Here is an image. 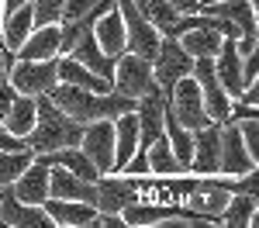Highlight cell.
Instances as JSON below:
<instances>
[{
    "label": "cell",
    "instance_id": "cell-1",
    "mask_svg": "<svg viewBox=\"0 0 259 228\" xmlns=\"http://www.w3.org/2000/svg\"><path fill=\"white\" fill-rule=\"evenodd\" d=\"M49 97L56 101L62 114H69L73 121L90 124L100 121V118H118L124 111H135V97H124L118 90H107V94H94V90H83V86H73V83H56L49 90Z\"/></svg>",
    "mask_w": 259,
    "mask_h": 228
},
{
    "label": "cell",
    "instance_id": "cell-2",
    "mask_svg": "<svg viewBox=\"0 0 259 228\" xmlns=\"http://www.w3.org/2000/svg\"><path fill=\"white\" fill-rule=\"evenodd\" d=\"M80 135H83V124L73 121L69 114H62L49 94L35 97V128L24 135V145L35 156L56 152V149H66V145H80Z\"/></svg>",
    "mask_w": 259,
    "mask_h": 228
},
{
    "label": "cell",
    "instance_id": "cell-3",
    "mask_svg": "<svg viewBox=\"0 0 259 228\" xmlns=\"http://www.w3.org/2000/svg\"><path fill=\"white\" fill-rule=\"evenodd\" d=\"M166 118H173L180 128H190V131L200 128V124H207V111H204V101H200V86L190 73L180 76L169 86V94H166Z\"/></svg>",
    "mask_w": 259,
    "mask_h": 228
},
{
    "label": "cell",
    "instance_id": "cell-4",
    "mask_svg": "<svg viewBox=\"0 0 259 228\" xmlns=\"http://www.w3.org/2000/svg\"><path fill=\"white\" fill-rule=\"evenodd\" d=\"M232 180H235V176H221V173L190 180L187 194H183V207H187V211H197V214L218 218L221 211H225V204H228V197H232Z\"/></svg>",
    "mask_w": 259,
    "mask_h": 228
},
{
    "label": "cell",
    "instance_id": "cell-5",
    "mask_svg": "<svg viewBox=\"0 0 259 228\" xmlns=\"http://www.w3.org/2000/svg\"><path fill=\"white\" fill-rule=\"evenodd\" d=\"M118 11H121V24H124V52H135L142 59L152 62L156 49H159V28L152 21H145L135 0H118Z\"/></svg>",
    "mask_w": 259,
    "mask_h": 228
},
{
    "label": "cell",
    "instance_id": "cell-6",
    "mask_svg": "<svg viewBox=\"0 0 259 228\" xmlns=\"http://www.w3.org/2000/svg\"><path fill=\"white\" fill-rule=\"evenodd\" d=\"M190 76H194V80H197V86H200V101H204V111H207V121H214V124L232 121V97L225 94V86L218 83L214 59H207V56L194 59Z\"/></svg>",
    "mask_w": 259,
    "mask_h": 228
},
{
    "label": "cell",
    "instance_id": "cell-7",
    "mask_svg": "<svg viewBox=\"0 0 259 228\" xmlns=\"http://www.w3.org/2000/svg\"><path fill=\"white\" fill-rule=\"evenodd\" d=\"M111 83H114L118 94L135 97V101L145 97V94H156V90H159L149 59H142V56H135V52H121L118 59H114V76H111Z\"/></svg>",
    "mask_w": 259,
    "mask_h": 228
},
{
    "label": "cell",
    "instance_id": "cell-8",
    "mask_svg": "<svg viewBox=\"0 0 259 228\" xmlns=\"http://www.w3.org/2000/svg\"><path fill=\"white\" fill-rule=\"evenodd\" d=\"M56 59H14L11 69H7V83L18 94H28V97L49 94L59 83V76H56Z\"/></svg>",
    "mask_w": 259,
    "mask_h": 228
},
{
    "label": "cell",
    "instance_id": "cell-9",
    "mask_svg": "<svg viewBox=\"0 0 259 228\" xmlns=\"http://www.w3.org/2000/svg\"><path fill=\"white\" fill-rule=\"evenodd\" d=\"M142 197V176H114L100 173L94 180V207L104 214H121V207Z\"/></svg>",
    "mask_w": 259,
    "mask_h": 228
},
{
    "label": "cell",
    "instance_id": "cell-10",
    "mask_svg": "<svg viewBox=\"0 0 259 228\" xmlns=\"http://www.w3.org/2000/svg\"><path fill=\"white\" fill-rule=\"evenodd\" d=\"M152 76L159 83L162 94H169V86L180 80V76H187L190 73V66H194V56L180 45V38L173 35H162L159 38V49H156V56H152Z\"/></svg>",
    "mask_w": 259,
    "mask_h": 228
},
{
    "label": "cell",
    "instance_id": "cell-11",
    "mask_svg": "<svg viewBox=\"0 0 259 228\" xmlns=\"http://www.w3.org/2000/svg\"><path fill=\"white\" fill-rule=\"evenodd\" d=\"M80 149L90 156V163L97 166V173H114V121L100 118V121L83 124Z\"/></svg>",
    "mask_w": 259,
    "mask_h": 228
},
{
    "label": "cell",
    "instance_id": "cell-12",
    "mask_svg": "<svg viewBox=\"0 0 259 228\" xmlns=\"http://www.w3.org/2000/svg\"><path fill=\"white\" fill-rule=\"evenodd\" d=\"M256 159L245 152V142L239 135V124L225 121L221 124V139H218V173L221 176H242L249 169H256Z\"/></svg>",
    "mask_w": 259,
    "mask_h": 228
},
{
    "label": "cell",
    "instance_id": "cell-13",
    "mask_svg": "<svg viewBox=\"0 0 259 228\" xmlns=\"http://www.w3.org/2000/svg\"><path fill=\"white\" fill-rule=\"evenodd\" d=\"M49 214L41 204H24L11 194V187H0V228H49Z\"/></svg>",
    "mask_w": 259,
    "mask_h": 228
},
{
    "label": "cell",
    "instance_id": "cell-14",
    "mask_svg": "<svg viewBox=\"0 0 259 228\" xmlns=\"http://www.w3.org/2000/svg\"><path fill=\"white\" fill-rule=\"evenodd\" d=\"M135 118H139V149H149L162 135V124H166V94H145L135 104Z\"/></svg>",
    "mask_w": 259,
    "mask_h": 228
},
{
    "label": "cell",
    "instance_id": "cell-15",
    "mask_svg": "<svg viewBox=\"0 0 259 228\" xmlns=\"http://www.w3.org/2000/svg\"><path fill=\"white\" fill-rule=\"evenodd\" d=\"M218 139H221V124L207 121L194 128V152H190V166L197 176H214L218 173Z\"/></svg>",
    "mask_w": 259,
    "mask_h": 228
},
{
    "label": "cell",
    "instance_id": "cell-16",
    "mask_svg": "<svg viewBox=\"0 0 259 228\" xmlns=\"http://www.w3.org/2000/svg\"><path fill=\"white\" fill-rule=\"evenodd\" d=\"M11 194L24 204H41L49 197V163H41L38 156L21 169V176L11 184Z\"/></svg>",
    "mask_w": 259,
    "mask_h": 228
},
{
    "label": "cell",
    "instance_id": "cell-17",
    "mask_svg": "<svg viewBox=\"0 0 259 228\" xmlns=\"http://www.w3.org/2000/svg\"><path fill=\"white\" fill-rule=\"evenodd\" d=\"M214 73H218V83L225 86V94L232 101H239L245 83H242V56L235 49V38H221V49L214 56Z\"/></svg>",
    "mask_w": 259,
    "mask_h": 228
},
{
    "label": "cell",
    "instance_id": "cell-18",
    "mask_svg": "<svg viewBox=\"0 0 259 228\" xmlns=\"http://www.w3.org/2000/svg\"><path fill=\"white\" fill-rule=\"evenodd\" d=\"M41 207H45L49 221L62 228H87L97 214V207L87 204V201H59V197H45Z\"/></svg>",
    "mask_w": 259,
    "mask_h": 228
},
{
    "label": "cell",
    "instance_id": "cell-19",
    "mask_svg": "<svg viewBox=\"0 0 259 228\" xmlns=\"http://www.w3.org/2000/svg\"><path fill=\"white\" fill-rule=\"evenodd\" d=\"M49 197L94 204V184H90V180H80V176L69 173V169H62L59 163H52L49 166Z\"/></svg>",
    "mask_w": 259,
    "mask_h": 228
},
{
    "label": "cell",
    "instance_id": "cell-20",
    "mask_svg": "<svg viewBox=\"0 0 259 228\" xmlns=\"http://www.w3.org/2000/svg\"><path fill=\"white\" fill-rule=\"evenodd\" d=\"M94 41L100 45V52H107L111 59H118L124 52V24H121V11H118V0L111 11H104L97 21H94Z\"/></svg>",
    "mask_w": 259,
    "mask_h": 228
},
{
    "label": "cell",
    "instance_id": "cell-21",
    "mask_svg": "<svg viewBox=\"0 0 259 228\" xmlns=\"http://www.w3.org/2000/svg\"><path fill=\"white\" fill-rule=\"evenodd\" d=\"M59 56V24H38L14 49V59H56Z\"/></svg>",
    "mask_w": 259,
    "mask_h": 228
},
{
    "label": "cell",
    "instance_id": "cell-22",
    "mask_svg": "<svg viewBox=\"0 0 259 228\" xmlns=\"http://www.w3.org/2000/svg\"><path fill=\"white\" fill-rule=\"evenodd\" d=\"M56 76H59V83H73V86L94 90V94H107V90H114V83L107 80V76H97L94 69H87V66L76 62L73 56H59V59H56Z\"/></svg>",
    "mask_w": 259,
    "mask_h": 228
},
{
    "label": "cell",
    "instance_id": "cell-23",
    "mask_svg": "<svg viewBox=\"0 0 259 228\" xmlns=\"http://www.w3.org/2000/svg\"><path fill=\"white\" fill-rule=\"evenodd\" d=\"M66 56H73L76 62H83V66H87V69H94L97 76H107V80L114 76V59H111L107 52H100V45L94 41V31H90V28L76 38V45H73Z\"/></svg>",
    "mask_w": 259,
    "mask_h": 228
},
{
    "label": "cell",
    "instance_id": "cell-24",
    "mask_svg": "<svg viewBox=\"0 0 259 228\" xmlns=\"http://www.w3.org/2000/svg\"><path fill=\"white\" fill-rule=\"evenodd\" d=\"M180 211H187V207H166V204H142V201H132L128 207H121V221L132 225V228L166 225L169 218H177Z\"/></svg>",
    "mask_w": 259,
    "mask_h": 228
},
{
    "label": "cell",
    "instance_id": "cell-25",
    "mask_svg": "<svg viewBox=\"0 0 259 228\" xmlns=\"http://www.w3.org/2000/svg\"><path fill=\"white\" fill-rule=\"evenodd\" d=\"M31 28H35V21H31V4H24L18 11L4 14V18H0V41H4V49L14 52L21 41L31 35Z\"/></svg>",
    "mask_w": 259,
    "mask_h": 228
},
{
    "label": "cell",
    "instance_id": "cell-26",
    "mask_svg": "<svg viewBox=\"0 0 259 228\" xmlns=\"http://www.w3.org/2000/svg\"><path fill=\"white\" fill-rule=\"evenodd\" d=\"M221 38H225V35H218L211 24H194V28H187V31L180 35V45H183L194 59H200V56L214 59L218 49H221Z\"/></svg>",
    "mask_w": 259,
    "mask_h": 228
},
{
    "label": "cell",
    "instance_id": "cell-27",
    "mask_svg": "<svg viewBox=\"0 0 259 228\" xmlns=\"http://www.w3.org/2000/svg\"><path fill=\"white\" fill-rule=\"evenodd\" d=\"M256 211H259L256 194H232L225 211L218 214V221L228 228H249V225H256Z\"/></svg>",
    "mask_w": 259,
    "mask_h": 228
},
{
    "label": "cell",
    "instance_id": "cell-28",
    "mask_svg": "<svg viewBox=\"0 0 259 228\" xmlns=\"http://www.w3.org/2000/svg\"><path fill=\"white\" fill-rule=\"evenodd\" d=\"M4 128L11 131V135H18L24 139L31 128H35V97H28V94H18L14 101H11V111L4 114Z\"/></svg>",
    "mask_w": 259,
    "mask_h": 228
},
{
    "label": "cell",
    "instance_id": "cell-29",
    "mask_svg": "<svg viewBox=\"0 0 259 228\" xmlns=\"http://www.w3.org/2000/svg\"><path fill=\"white\" fill-rule=\"evenodd\" d=\"M145 159H149V173H156V176H180V173H187V169L177 163L169 142H166V131L145 149Z\"/></svg>",
    "mask_w": 259,
    "mask_h": 228
},
{
    "label": "cell",
    "instance_id": "cell-30",
    "mask_svg": "<svg viewBox=\"0 0 259 228\" xmlns=\"http://www.w3.org/2000/svg\"><path fill=\"white\" fill-rule=\"evenodd\" d=\"M35 159V152L24 145V149H0V187H11L21 176V169Z\"/></svg>",
    "mask_w": 259,
    "mask_h": 228
},
{
    "label": "cell",
    "instance_id": "cell-31",
    "mask_svg": "<svg viewBox=\"0 0 259 228\" xmlns=\"http://www.w3.org/2000/svg\"><path fill=\"white\" fill-rule=\"evenodd\" d=\"M139 11L145 14V21H152V24L159 28V35H169L173 24H177V18H180V11L169 4V0H145Z\"/></svg>",
    "mask_w": 259,
    "mask_h": 228
},
{
    "label": "cell",
    "instance_id": "cell-32",
    "mask_svg": "<svg viewBox=\"0 0 259 228\" xmlns=\"http://www.w3.org/2000/svg\"><path fill=\"white\" fill-rule=\"evenodd\" d=\"M62 18V0H31V21L38 24H59Z\"/></svg>",
    "mask_w": 259,
    "mask_h": 228
},
{
    "label": "cell",
    "instance_id": "cell-33",
    "mask_svg": "<svg viewBox=\"0 0 259 228\" xmlns=\"http://www.w3.org/2000/svg\"><path fill=\"white\" fill-rule=\"evenodd\" d=\"M235 124H239V135H242V142H245V152L259 163V118H242Z\"/></svg>",
    "mask_w": 259,
    "mask_h": 228
},
{
    "label": "cell",
    "instance_id": "cell-34",
    "mask_svg": "<svg viewBox=\"0 0 259 228\" xmlns=\"http://www.w3.org/2000/svg\"><path fill=\"white\" fill-rule=\"evenodd\" d=\"M259 76V49H252L249 56H242V83L249 86V83H256Z\"/></svg>",
    "mask_w": 259,
    "mask_h": 228
},
{
    "label": "cell",
    "instance_id": "cell-35",
    "mask_svg": "<svg viewBox=\"0 0 259 228\" xmlns=\"http://www.w3.org/2000/svg\"><path fill=\"white\" fill-rule=\"evenodd\" d=\"M11 62H14V52H7V49H4V41H0V83L7 80V69H11Z\"/></svg>",
    "mask_w": 259,
    "mask_h": 228
},
{
    "label": "cell",
    "instance_id": "cell-36",
    "mask_svg": "<svg viewBox=\"0 0 259 228\" xmlns=\"http://www.w3.org/2000/svg\"><path fill=\"white\" fill-rule=\"evenodd\" d=\"M24 4H31V0H0V18L11 14V11H18V7H24Z\"/></svg>",
    "mask_w": 259,
    "mask_h": 228
}]
</instances>
